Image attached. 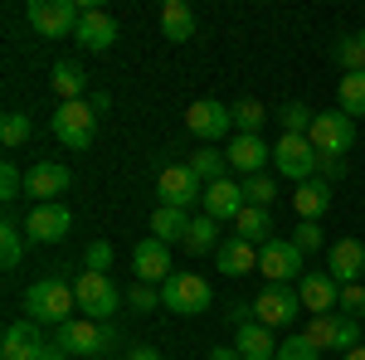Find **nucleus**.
Instances as JSON below:
<instances>
[{"mask_svg": "<svg viewBox=\"0 0 365 360\" xmlns=\"http://www.w3.org/2000/svg\"><path fill=\"white\" fill-rule=\"evenodd\" d=\"M29 137H34V122H29L25 112H5V122H0V141L15 151V146H25Z\"/></svg>", "mask_w": 365, "mask_h": 360, "instance_id": "e433bc0d", "label": "nucleus"}, {"mask_svg": "<svg viewBox=\"0 0 365 360\" xmlns=\"http://www.w3.org/2000/svg\"><path fill=\"white\" fill-rule=\"evenodd\" d=\"M25 190V175L15 161H0V200H15V195Z\"/></svg>", "mask_w": 365, "mask_h": 360, "instance_id": "37998d69", "label": "nucleus"}, {"mask_svg": "<svg viewBox=\"0 0 365 360\" xmlns=\"http://www.w3.org/2000/svg\"><path fill=\"white\" fill-rule=\"evenodd\" d=\"M263 122H268L263 103H253V98L234 103V127H239V137H258V132H263Z\"/></svg>", "mask_w": 365, "mask_h": 360, "instance_id": "c9c22d12", "label": "nucleus"}, {"mask_svg": "<svg viewBox=\"0 0 365 360\" xmlns=\"http://www.w3.org/2000/svg\"><path fill=\"white\" fill-rule=\"evenodd\" d=\"M210 360H244V356H239L234 346H215V351H210Z\"/></svg>", "mask_w": 365, "mask_h": 360, "instance_id": "de8ad7c7", "label": "nucleus"}, {"mask_svg": "<svg viewBox=\"0 0 365 360\" xmlns=\"http://www.w3.org/2000/svg\"><path fill=\"white\" fill-rule=\"evenodd\" d=\"M88 103H93V112H98V117H103V112L113 108V98H108V93H93V98H88Z\"/></svg>", "mask_w": 365, "mask_h": 360, "instance_id": "09e8293b", "label": "nucleus"}, {"mask_svg": "<svg viewBox=\"0 0 365 360\" xmlns=\"http://www.w3.org/2000/svg\"><path fill=\"white\" fill-rule=\"evenodd\" d=\"M25 258V229L15 220H0V268H20Z\"/></svg>", "mask_w": 365, "mask_h": 360, "instance_id": "473e14b6", "label": "nucleus"}, {"mask_svg": "<svg viewBox=\"0 0 365 360\" xmlns=\"http://www.w3.org/2000/svg\"><path fill=\"white\" fill-rule=\"evenodd\" d=\"M292 210H297V220H322L331 210V185L327 180H302L292 190Z\"/></svg>", "mask_w": 365, "mask_h": 360, "instance_id": "b1692460", "label": "nucleus"}, {"mask_svg": "<svg viewBox=\"0 0 365 360\" xmlns=\"http://www.w3.org/2000/svg\"><path fill=\"white\" fill-rule=\"evenodd\" d=\"M68 229H73L68 205H34L25 220V234L34 244H58V239H68Z\"/></svg>", "mask_w": 365, "mask_h": 360, "instance_id": "4468645a", "label": "nucleus"}, {"mask_svg": "<svg viewBox=\"0 0 365 360\" xmlns=\"http://www.w3.org/2000/svg\"><path fill=\"white\" fill-rule=\"evenodd\" d=\"M346 175V156H317V180H341Z\"/></svg>", "mask_w": 365, "mask_h": 360, "instance_id": "a18cd8bd", "label": "nucleus"}, {"mask_svg": "<svg viewBox=\"0 0 365 360\" xmlns=\"http://www.w3.org/2000/svg\"><path fill=\"white\" fill-rule=\"evenodd\" d=\"M244 205H249V195H244V185H234V180H215V185H205V215L215 224L225 220H239L244 215Z\"/></svg>", "mask_w": 365, "mask_h": 360, "instance_id": "f3484780", "label": "nucleus"}, {"mask_svg": "<svg viewBox=\"0 0 365 360\" xmlns=\"http://www.w3.org/2000/svg\"><path fill=\"white\" fill-rule=\"evenodd\" d=\"M73 39H78V49H88V54H108L117 44V20L103 15L98 5H83V20L73 29Z\"/></svg>", "mask_w": 365, "mask_h": 360, "instance_id": "2eb2a0df", "label": "nucleus"}, {"mask_svg": "<svg viewBox=\"0 0 365 360\" xmlns=\"http://www.w3.org/2000/svg\"><path fill=\"white\" fill-rule=\"evenodd\" d=\"M185 166L195 170V175L205 180V185H215V180H225V166H229V156H225V151H215V146H200V151L190 156V161H185Z\"/></svg>", "mask_w": 365, "mask_h": 360, "instance_id": "2f4dec72", "label": "nucleus"}, {"mask_svg": "<svg viewBox=\"0 0 365 360\" xmlns=\"http://www.w3.org/2000/svg\"><path fill=\"white\" fill-rule=\"evenodd\" d=\"M44 351V336H39V322H10L5 336H0V360H39Z\"/></svg>", "mask_w": 365, "mask_h": 360, "instance_id": "dca6fc26", "label": "nucleus"}, {"mask_svg": "<svg viewBox=\"0 0 365 360\" xmlns=\"http://www.w3.org/2000/svg\"><path fill=\"white\" fill-rule=\"evenodd\" d=\"M132 268H137V282H166L170 277V249L161 239H141L132 249Z\"/></svg>", "mask_w": 365, "mask_h": 360, "instance_id": "aec40b11", "label": "nucleus"}, {"mask_svg": "<svg viewBox=\"0 0 365 360\" xmlns=\"http://www.w3.org/2000/svg\"><path fill=\"white\" fill-rule=\"evenodd\" d=\"M268 234H273V215H268L263 205H244V215L234 220V239H244V244H253V249H263Z\"/></svg>", "mask_w": 365, "mask_h": 360, "instance_id": "a878e982", "label": "nucleus"}, {"mask_svg": "<svg viewBox=\"0 0 365 360\" xmlns=\"http://www.w3.org/2000/svg\"><path fill=\"white\" fill-rule=\"evenodd\" d=\"M229 166L244 170V175H263V161H273V146L263 137H234L229 141Z\"/></svg>", "mask_w": 365, "mask_h": 360, "instance_id": "412c9836", "label": "nucleus"}, {"mask_svg": "<svg viewBox=\"0 0 365 360\" xmlns=\"http://www.w3.org/2000/svg\"><path fill=\"white\" fill-rule=\"evenodd\" d=\"M229 127H234V108L215 103V98H200V103L185 108V132L200 137V141H220Z\"/></svg>", "mask_w": 365, "mask_h": 360, "instance_id": "9b49d317", "label": "nucleus"}, {"mask_svg": "<svg viewBox=\"0 0 365 360\" xmlns=\"http://www.w3.org/2000/svg\"><path fill=\"white\" fill-rule=\"evenodd\" d=\"M73 297H78V312H83L88 322H108L122 302V292H117V282L108 273H78L73 277Z\"/></svg>", "mask_w": 365, "mask_h": 360, "instance_id": "20e7f679", "label": "nucleus"}, {"mask_svg": "<svg viewBox=\"0 0 365 360\" xmlns=\"http://www.w3.org/2000/svg\"><path fill=\"white\" fill-rule=\"evenodd\" d=\"M73 175L58 161H34L25 175V195H34V205H58V195H68Z\"/></svg>", "mask_w": 365, "mask_h": 360, "instance_id": "ddd939ff", "label": "nucleus"}, {"mask_svg": "<svg viewBox=\"0 0 365 360\" xmlns=\"http://www.w3.org/2000/svg\"><path fill=\"white\" fill-rule=\"evenodd\" d=\"M127 302L137 307V312H151V307H161V292H156L151 282H137V287L127 292Z\"/></svg>", "mask_w": 365, "mask_h": 360, "instance_id": "c03bdc74", "label": "nucleus"}, {"mask_svg": "<svg viewBox=\"0 0 365 360\" xmlns=\"http://www.w3.org/2000/svg\"><path fill=\"white\" fill-rule=\"evenodd\" d=\"M83 88H88L83 63H73V58L54 63V93L63 98V103H83Z\"/></svg>", "mask_w": 365, "mask_h": 360, "instance_id": "cd10ccee", "label": "nucleus"}, {"mask_svg": "<svg viewBox=\"0 0 365 360\" xmlns=\"http://www.w3.org/2000/svg\"><path fill=\"white\" fill-rule=\"evenodd\" d=\"M39 360H68V351H58V346H44V351H39Z\"/></svg>", "mask_w": 365, "mask_h": 360, "instance_id": "8fccbe9b", "label": "nucleus"}, {"mask_svg": "<svg viewBox=\"0 0 365 360\" xmlns=\"http://www.w3.org/2000/svg\"><path fill=\"white\" fill-rule=\"evenodd\" d=\"M331 54H336V63L346 68V73H365V29H356V34H341Z\"/></svg>", "mask_w": 365, "mask_h": 360, "instance_id": "7c9ffc66", "label": "nucleus"}, {"mask_svg": "<svg viewBox=\"0 0 365 360\" xmlns=\"http://www.w3.org/2000/svg\"><path fill=\"white\" fill-rule=\"evenodd\" d=\"M307 141L317 146V156H346L351 146H356V117H346V112H317V122H312Z\"/></svg>", "mask_w": 365, "mask_h": 360, "instance_id": "39448f33", "label": "nucleus"}, {"mask_svg": "<svg viewBox=\"0 0 365 360\" xmlns=\"http://www.w3.org/2000/svg\"><path fill=\"white\" fill-rule=\"evenodd\" d=\"M273 166H278V175H287V180H317V146H312L307 137H278V146H273Z\"/></svg>", "mask_w": 365, "mask_h": 360, "instance_id": "9d476101", "label": "nucleus"}, {"mask_svg": "<svg viewBox=\"0 0 365 360\" xmlns=\"http://www.w3.org/2000/svg\"><path fill=\"white\" fill-rule=\"evenodd\" d=\"M210 282L200 273H170L161 282V307L166 312H180V317H200V312H210Z\"/></svg>", "mask_w": 365, "mask_h": 360, "instance_id": "7ed1b4c3", "label": "nucleus"}, {"mask_svg": "<svg viewBox=\"0 0 365 360\" xmlns=\"http://www.w3.org/2000/svg\"><path fill=\"white\" fill-rule=\"evenodd\" d=\"M292 244H297L302 253H317L322 244H327V239H322V224H317V220H297V234H292Z\"/></svg>", "mask_w": 365, "mask_h": 360, "instance_id": "79ce46f5", "label": "nucleus"}, {"mask_svg": "<svg viewBox=\"0 0 365 360\" xmlns=\"http://www.w3.org/2000/svg\"><path fill=\"white\" fill-rule=\"evenodd\" d=\"M54 137L63 141V146H73V151H83V146H93V132H98V112H93V103H58L54 112Z\"/></svg>", "mask_w": 365, "mask_h": 360, "instance_id": "0eeeda50", "label": "nucleus"}, {"mask_svg": "<svg viewBox=\"0 0 365 360\" xmlns=\"http://www.w3.org/2000/svg\"><path fill=\"white\" fill-rule=\"evenodd\" d=\"M336 331H341V312H322V317H312L302 336H307L317 351H336Z\"/></svg>", "mask_w": 365, "mask_h": 360, "instance_id": "c756f323", "label": "nucleus"}, {"mask_svg": "<svg viewBox=\"0 0 365 360\" xmlns=\"http://www.w3.org/2000/svg\"><path fill=\"white\" fill-rule=\"evenodd\" d=\"M278 122H282V137H307L312 122H317V112H312L307 103H287V108L278 112Z\"/></svg>", "mask_w": 365, "mask_h": 360, "instance_id": "f704fd0d", "label": "nucleus"}, {"mask_svg": "<svg viewBox=\"0 0 365 360\" xmlns=\"http://www.w3.org/2000/svg\"><path fill=\"white\" fill-rule=\"evenodd\" d=\"M108 346H113V331H103L88 317H73L58 326V351H68V356H103Z\"/></svg>", "mask_w": 365, "mask_h": 360, "instance_id": "f8f14e48", "label": "nucleus"}, {"mask_svg": "<svg viewBox=\"0 0 365 360\" xmlns=\"http://www.w3.org/2000/svg\"><path fill=\"white\" fill-rule=\"evenodd\" d=\"M258 273L268 282H287V287H292V277L302 282V249L292 239H268L258 249Z\"/></svg>", "mask_w": 365, "mask_h": 360, "instance_id": "1a4fd4ad", "label": "nucleus"}, {"mask_svg": "<svg viewBox=\"0 0 365 360\" xmlns=\"http://www.w3.org/2000/svg\"><path fill=\"white\" fill-rule=\"evenodd\" d=\"M161 29H166L170 44H185V39L195 34V10H190L185 0H166V5H161Z\"/></svg>", "mask_w": 365, "mask_h": 360, "instance_id": "bb28decb", "label": "nucleus"}, {"mask_svg": "<svg viewBox=\"0 0 365 360\" xmlns=\"http://www.w3.org/2000/svg\"><path fill=\"white\" fill-rule=\"evenodd\" d=\"M244 195H249V205H263V210H268V205L278 200V185H273L268 175H249V180H244Z\"/></svg>", "mask_w": 365, "mask_h": 360, "instance_id": "58836bf2", "label": "nucleus"}, {"mask_svg": "<svg viewBox=\"0 0 365 360\" xmlns=\"http://www.w3.org/2000/svg\"><path fill=\"white\" fill-rule=\"evenodd\" d=\"M327 273L336 277L341 287L361 282V273H365V244L361 239H336L331 253H327Z\"/></svg>", "mask_w": 365, "mask_h": 360, "instance_id": "a211bd4d", "label": "nucleus"}, {"mask_svg": "<svg viewBox=\"0 0 365 360\" xmlns=\"http://www.w3.org/2000/svg\"><path fill=\"white\" fill-rule=\"evenodd\" d=\"M215 249H220V224L210 220V215L190 220V234H185V253H215Z\"/></svg>", "mask_w": 365, "mask_h": 360, "instance_id": "72a5a7b5", "label": "nucleus"}, {"mask_svg": "<svg viewBox=\"0 0 365 360\" xmlns=\"http://www.w3.org/2000/svg\"><path fill=\"white\" fill-rule=\"evenodd\" d=\"M336 108L346 112V117H365V73H341Z\"/></svg>", "mask_w": 365, "mask_h": 360, "instance_id": "c85d7f7f", "label": "nucleus"}, {"mask_svg": "<svg viewBox=\"0 0 365 360\" xmlns=\"http://www.w3.org/2000/svg\"><path fill=\"white\" fill-rule=\"evenodd\" d=\"M278 360H322V351H317L307 336L297 331L292 341H282V346H278Z\"/></svg>", "mask_w": 365, "mask_h": 360, "instance_id": "a19ab883", "label": "nucleus"}, {"mask_svg": "<svg viewBox=\"0 0 365 360\" xmlns=\"http://www.w3.org/2000/svg\"><path fill=\"white\" fill-rule=\"evenodd\" d=\"M185 234H190V215H185V210H170V205H156V210H151V239H161V244H185Z\"/></svg>", "mask_w": 365, "mask_h": 360, "instance_id": "393cba45", "label": "nucleus"}, {"mask_svg": "<svg viewBox=\"0 0 365 360\" xmlns=\"http://www.w3.org/2000/svg\"><path fill=\"white\" fill-rule=\"evenodd\" d=\"M341 317H351V322H365V287L361 282H351V287H341V302H336Z\"/></svg>", "mask_w": 365, "mask_h": 360, "instance_id": "4c0bfd02", "label": "nucleus"}, {"mask_svg": "<svg viewBox=\"0 0 365 360\" xmlns=\"http://www.w3.org/2000/svg\"><path fill=\"white\" fill-rule=\"evenodd\" d=\"M83 273H113V244H88V253H83Z\"/></svg>", "mask_w": 365, "mask_h": 360, "instance_id": "ea45409f", "label": "nucleus"}, {"mask_svg": "<svg viewBox=\"0 0 365 360\" xmlns=\"http://www.w3.org/2000/svg\"><path fill=\"white\" fill-rule=\"evenodd\" d=\"M297 312H302V297H297V287H287V282H268V287L258 292V302H253L258 326H268V331L292 326V322H297Z\"/></svg>", "mask_w": 365, "mask_h": 360, "instance_id": "423d86ee", "label": "nucleus"}, {"mask_svg": "<svg viewBox=\"0 0 365 360\" xmlns=\"http://www.w3.org/2000/svg\"><path fill=\"white\" fill-rule=\"evenodd\" d=\"M297 297H302V312L312 317H322V312H336L341 302V282L331 273H302V287H297Z\"/></svg>", "mask_w": 365, "mask_h": 360, "instance_id": "6ab92c4d", "label": "nucleus"}, {"mask_svg": "<svg viewBox=\"0 0 365 360\" xmlns=\"http://www.w3.org/2000/svg\"><path fill=\"white\" fill-rule=\"evenodd\" d=\"M25 312L39 326H63V322H73L68 312H78V297H73V287L63 277H39L25 292Z\"/></svg>", "mask_w": 365, "mask_h": 360, "instance_id": "f257e3e1", "label": "nucleus"}, {"mask_svg": "<svg viewBox=\"0 0 365 360\" xmlns=\"http://www.w3.org/2000/svg\"><path fill=\"white\" fill-rule=\"evenodd\" d=\"M341 360H365V341H361V346H356V351H346V356H341Z\"/></svg>", "mask_w": 365, "mask_h": 360, "instance_id": "3c124183", "label": "nucleus"}, {"mask_svg": "<svg viewBox=\"0 0 365 360\" xmlns=\"http://www.w3.org/2000/svg\"><path fill=\"white\" fill-rule=\"evenodd\" d=\"M234 351H239L244 360H278V341H273L268 326L249 322V326H239V331H234Z\"/></svg>", "mask_w": 365, "mask_h": 360, "instance_id": "5701e85b", "label": "nucleus"}, {"mask_svg": "<svg viewBox=\"0 0 365 360\" xmlns=\"http://www.w3.org/2000/svg\"><path fill=\"white\" fill-rule=\"evenodd\" d=\"M25 20H29V29H39L44 39H68V34L78 29V20H83V5H73V0H29Z\"/></svg>", "mask_w": 365, "mask_h": 360, "instance_id": "f03ea898", "label": "nucleus"}, {"mask_svg": "<svg viewBox=\"0 0 365 360\" xmlns=\"http://www.w3.org/2000/svg\"><path fill=\"white\" fill-rule=\"evenodd\" d=\"M156 195H161V205L190 215V205H205V180L190 166H166L156 175Z\"/></svg>", "mask_w": 365, "mask_h": 360, "instance_id": "6e6552de", "label": "nucleus"}, {"mask_svg": "<svg viewBox=\"0 0 365 360\" xmlns=\"http://www.w3.org/2000/svg\"><path fill=\"white\" fill-rule=\"evenodd\" d=\"M127 360H161L156 346H137V351H127Z\"/></svg>", "mask_w": 365, "mask_h": 360, "instance_id": "49530a36", "label": "nucleus"}, {"mask_svg": "<svg viewBox=\"0 0 365 360\" xmlns=\"http://www.w3.org/2000/svg\"><path fill=\"white\" fill-rule=\"evenodd\" d=\"M215 263H220L225 277H249V273H258V249L244 244V239H225L215 249Z\"/></svg>", "mask_w": 365, "mask_h": 360, "instance_id": "4be33fe9", "label": "nucleus"}]
</instances>
